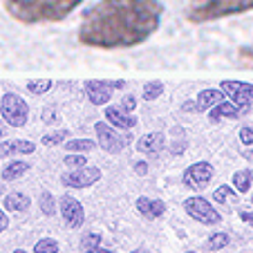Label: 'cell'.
<instances>
[{
	"instance_id": "6da1fadb",
	"label": "cell",
	"mask_w": 253,
	"mask_h": 253,
	"mask_svg": "<svg viewBox=\"0 0 253 253\" xmlns=\"http://www.w3.org/2000/svg\"><path fill=\"white\" fill-rule=\"evenodd\" d=\"M162 18V0H99L83 11L79 41L94 49L137 47L157 32Z\"/></svg>"
},
{
	"instance_id": "7a4b0ae2",
	"label": "cell",
	"mask_w": 253,
	"mask_h": 253,
	"mask_svg": "<svg viewBox=\"0 0 253 253\" xmlns=\"http://www.w3.org/2000/svg\"><path fill=\"white\" fill-rule=\"evenodd\" d=\"M7 14L25 25L65 20L83 0H2Z\"/></svg>"
},
{
	"instance_id": "3957f363",
	"label": "cell",
	"mask_w": 253,
	"mask_h": 253,
	"mask_svg": "<svg viewBox=\"0 0 253 253\" xmlns=\"http://www.w3.org/2000/svg\"><path fill=\"white\" fill-rule=\"evenodd\" d=\"M247 11H253V0H191L186 16L191 23H213Z\"/></svg>"
},
{
	"instance_id": "277c9868",
	"label": "cell",
	"mask_w": 253,
	"mask_h": 253,
	"mask_svg": "<svg viewBox=\"0 0 253 253\" xmlns=\"http://www.w3.org/2000/svg\"><path fill=\"white\" fill-rule=\"evenodd\" d=\"M0 112H2V119H5L11 128H23L29 117L27 101L20 99L14 92H7V94L2 96V101H0Z\"/></svg>"
},
{
	"instance_id": "5b68a950",
	"label": "cell",
	"mask_w": 253,
	"mask_h": 253,
	"mask_svg": "<svg viewBox=\"0 0 253 253\" xmlns=\"http://www.w3.org/2000/svg\"><path fill=\"white\" fill-rule=\"evenodd\" d=\"M184 211H186V215H191L193 220L202 222V224H217V222L222 220V215L217 213V211L211 206L209 200H204V197H188L186 202H184Z\"/></svg>"
},
{
	"instance_id": "8992f818",
	"label": "cell",
	"mask_w": 253,
	"mask_h": 253,
	"mask_svg": "<svg viewBox=\"0 0 253 253\" xmlns=\"http://www.w3.org/2000/svg\"><path fill=\"white\" fill-rule=\"evenodd\" d=\"M213 175H215L213 164H209V162L191 164V166L184 170V186H188L191 191H204L211 184Z\"/></svg>"
},
{
	"instance_id": "52a82bcc",
	"label": "cell",
	"mask_w": 253,
	"mask_h": 253,
	"mask_svg": "<svg viewBox=\"0 0 253 253\" xmlns=\"http://www.w3.org/2000/svg\"><path fill=\"white\" fill-rule=\"evenodd\" d=\"M220 90L224 92L238 108H242V110H249L253 105V83L231 81V79H226V81L220 83Z\"/></svg>"
},
{
	"instance_id": "ba28073f",
	"label": "cell",
	"mask_w": 253,
	"mask_h": 253,
	"mask_svg": "<svg viewBox=\"0 0 253 253\" xmlns=\"http://www.w3.org/2000/svg\"><path fill=\"white\" fill-rule=\"evenodd\" d=\"M101 179V168L99 166H83L77 170H70L61 177V184L65 188H87Z\"/></svg>"
},
{
	"instance_id": "9c48e42d",
	"label": "cell",
	"mask_w": 253,
	"mask_h": 253,
	"mask_svg": "<svg viewBox=\"0 0 253 253\" xmlns=\"http://www.w3.org/2000/svg\"><path fill=\"white\" fill-rule=\"evenodd\" d=\"M94 130H96V139H99V146L105 150V153H121V150L128 146L130 137H121L117 134L110 126L105 124V121H96L94 124Z\"/></svg>"
},
{
	"instance_id": "30bf717a",
	"label": "cell",
	"mask_w": 253,
	"mask_h": 253,
	"mask_svg": "<svg viewBox=\"0 0 253 253\" xmlns=\"http://www.w3.org/2000/svg\"><path fill=\"white\" fill-rule=\"evenodd\" d=\"M126 83L121 81H85V92L87 99L92 101L94 105H105L110 101L112 90H121Z\"/></svg>"
},
{
	"instance_id": "8fae6325",
	"label": "cell",
	"mask_w": 253,
	"mask_h": 253,
	"mask_svg": "<svg viewBox=\"0 0 253 253\" xmlns=\"http://www.w3.org/2000/svg\"><path fill=\"white\" fill-rule=\"evenodd\" d=\"M61 215H63V220H65V224L70 226V229H79V226H83V222H85L83 204L79 200H74V197H70V195L61 197Z\"/></svg>"
},
{
	"instance_id": "7c38bea8",
	"label": "cell",
	"mask_w": 253,
	"mask_h": 253,
	"mask_svg": "<svg viewBox=\"0 0 253 253\" xmlns=\"http://www.w3.org/2000/svg\"><path fill=\"white\" fill-rule=\"evenodd\" d=\"M36 150V143L27 139H9L0 143V157H11V155H32Z\"/></svg>"
},
{
	"instance_id": "4fadbf2b",
	"label": "cell",
	"mask_w": 253,
	"mask_h": 253,
	"mask_svg": "<svg viewBox=\"0 0 253 253\" xmlns=\"http://www.w3.org/2000/svg\"><path fill=\"white\" fill-rule=\"evenodd\" d=\"M105 119L110 121V126H115L119 130H132L137 126V119L130 112L121 110V108H112V105L105 108Z\"/></svg>"
},
{
	"instance_id": "5bb4252c",
	"label": "cell",
	"mask_w": 253,
	"mask_h": 253,
	"mask_svg": "<svg viewBox=\"0 0 253 253\" xmlns=\"http://www.w3.org/2000/svg\"><path fill=\"white\" fill-rule=\"evenodd\" d=\"M137 211L143 215V217H148V220H157L159 215H164L166 204H164L162 200H157V197H139Z\"/></svg>"
},
{
	"instance_id": "9a60e30c",
	"label": "cell",
	"mask_w": 253,
	"mask_h": 253,
	"mask_svg": "<svg viewBox=\"0 0 253 253\" xmlns=\"http://www.w3.org/2000/svg\"><path fill=\"white\" fill-rule=\"evenodd\" d=\"M247 110H242V108H238V105L233 103V101H222V103H217V105H213L211 108V112H209V121H220V119H224V117H240V115H244Z\"/></svg>"
},
{
	"instance_id": "2e32d148",
	"label": "cell",
	"mask_w": 253,
	"mask_h": 253,
	"mask_svg": "<svg viewBox=\"0 0 253 253\" xmlns=\"http://www.w3.org/2000/svg\"><path fill=\"white\" fill-rule=\"evenodd\" d=\"M166 146V139H164L162 132H150V134H143L137 143V150L139 153H146V155H155Z\"/></svg>"
},
{
	"instance_id": "e0dca14e",
	"label": "cell",
	"mask_w": 253,
	"mask_h": 253,
	"mask_svg": "<svg viewBox=\"0 0 253 253\" xmlns=\"http://www.w3.org/2000/svg\"><path fill=\"white\" fill-rule=\"evenodd\" d=\"M224 92L222 90H202L200 94H197V110H211V108H213V105H217L220 103L222 99H224Z\"/></svg>"
},
{
	"instance_id": "ac0fdd59",
	"label": "cell",
	"mask_w": 253,
	"mask_h": 253,
	"mask_svg": "<svg viewBox=\"0 0 253 253\" xmlns=\"http://www.w3.org/2000/svg\"><path fill=\"white\" fill-rule=\"evenodd\" d=\"M29 170V162H9L5 168H2V179L5 182H14V179H20L25 172Z\"/></svg>"
},
{
	"instance_id": "d6986e66",
	"label": "cell",
	"mask_w": 253,
	"mask_h": 253,
	"mask_svg": "<svg viewBox=\"0 0 253 253\" xmlns=\"http://www.w3.org/2000/svg\"><path fill=\"white\" fill-rule=\"evenodd\" d=\"M5 209L7 211H27L29 209V197L25 193H9L5 197Z\"/></svg>"
},
{
	"instance_id": "ffe728a7",
	"label": "cell",
	"mask_w": 253,
	"mask_h": 253,
	"mask_svg": "<svg viewBox=\"0 0 253 253\" xmlns=\"http://www.w3.org/2000/svg\"><path fill=\"white\" fill-rule=\"evenodd\" d=\"M251 179H253V170H249V168H244V170H238L233 175V186L238 193H249V188H251Z\"/></svg>"
},
{
	"instance_id": "44dd1931",
	"label": "cell",
	"mask_w": 253,
	"mask_h": 253,
	"mask_svg": "<svg viewBox=\"0 0 253 253\" xmlns=\"http://www.w3.org/2000/svg\"><path fill=\"white\" fill-rule=\"evenodd\" d=\"M164 94V83L162 81H148L143 85V101H155Z\"/></svg>"
},
{
	"instance_id": "7402d4cb",
	"label": "cell",
	"mask_w": 253,
	"mask_h": 253,
	"mask_svg": "<svg viewBox=\"0 0 253 253\" xmlns=\"http://www.w3.org/2000/svg\"><path fill=\"white\" fill-rule=\"evenodd\" d=\"M27 90L36 96L47 94V92L52 90V81H49V79H32V81H27Z\"/></svg>"
},
{
	"instance_id": "603a6c76",
	"label": "cell",
	"mask_w": 253,
	"mask_h": 253,
	"mask_svg": "<svg viewBox=\"0 0 253 253\" xmlns=\"http://www.w3.org/2000/svg\"><path fill=\"white\" fill-rule=\"evenodd\" d=\"M39 206H41V211H43L45 215H56V197H54L52 193H47V191L41 193Z\"/></svg>"
},
{
	"instance_id": "cb8c5ba5",
	"label": "cell",
	"mask_w": 253,
	"mask_h": 253,
	"mask_svg": "<svg viewBox=\"0 0 253 253\" xmlns=\"http://www.w3.org/2000/svg\"><path fill=\"white\" fill-rule=\"evenodd\" d=\"M70 153H85V150H92L94 148V143H92V139H72V141L63 143Z\"/></svg>"
},
{
	"instance_id": "d4e9b609",
	"label": "cell",
	"mask_w": 253,
	"mask_h": 253,
	"mask_svg": "<svg viewBox=\"0 0 253 253\" xmlns=\"http://www.w3.org/2000/svg\"><path fill=\"white\" fill-rule=\"evenodd\" d=\"M99 242H101V235L99 233H85L81 240V251L83 253H94L99 249Z\"/></svg>"
},
{
	"instance_id": "484cf974",
	"label": "cell",
	"mask_w": 253,
	"mask_h": 253,
	"mask_svg": "<svg viewBox=\"0 0 253 253\" xmlns=\"http://www.w3.org/2000/svg\"><path fill=\"white\" fill-rule=\"evenodd\" d=\"M67 137H70V132H67V130H56V132L43 134L41 143H43V146H58V143H61V146H63V141H65Z\"/></svg>"
},
{
	"instance_id": "4316f807",
	"label": "cell",
	"mask_w": 253,
	"mask_h": 253,
	"mask_svg": "<svg viewBox=\"0 0 253 253\" xmlns=\"http://www.w3.org/2000/svg\"><path fill=\"white\" fill-rule=\"evenodd\" d=\"M226 244H229V235L226 233H213L209 240H206V249H209V251H220V249H224Z\"/></svg>"
},
{
	"instance_id": "83f0119b",
	"label": "cell",
	"mask_w": 253,
	"mask_h": 253,
	"mask_svg": "<svg viewBox=\"0 0 253 253\" xmlns=\"http://www.w3.org/2000/svg\"><path fill=\"white\" fill-rule=\"evenodd\" d=\"M34 253H58V244L52 238H43L34 244Z\"/></svg>"
},
{
	"instance_id": "f1b7e54d",
	"label": "cell",
	"mask_w": 253,
	"mask_h": 253,
	"mask_svg": "<svg viewBox=\"0 0 253 253\" xmlns=\"http://www.w3.org/2000/svg\"><path fill=\"white\" fill-rule=\"evenodd\" d=\"M65 166L67 168H72V170H77V168H83V166H87V159L83 157V155H79V153H70L65 159Z\"/></svg>"
},
{
	"instance_id": "f546056e",
	"label": "cell",
	"mask_w": 253,
	"mask_h": 253,
	"mask_svg": "<svg viewBox=\"0 0 253 253\" xmlns=\"http://www.w3.org/2000/svg\"><path fill=\"white\" fill-rule=\"evenodd\" d=\"M238 61L242 67H253V45H247V47L238 49Z\"/></svg>"
},
{
	"instance_id": "4dcf8cb0",
	"label": "cell",
	"mask_w": 253,
	"mask_h": 253,
	"mask_svg": "<svg viewBox=\"0 0 253 253\" xmlns=\"http://www.w3.org/2000/svg\"><path fill=\"white\" fill-rule=\"evenodd\" d=\"M229 197H235V193L231 191L229 186H220L217 191L213 193V200L217 202V204H224V202H229Z\"/></svg>"
},
{
	"instance_id": "1f68e13d",
	"label": "cell",
	"mask_w": 253,
	"mask_h": 253,
	"mask_svg": "<svg viewBox=\"0 0 253 253\" xmlns=\"http://www.w3.org/2000/svg\"><path fill=\"white\" fill-rule=\"evenodd\" d=\"M240 143L253 146V128L251 126H242V128H240Z\"/></svg>"
},
{
	"instance_id": "d6a6232c",
	"label": "cell",
	"mask_w": 253,
	"mask_h": 253,
	"mask_svg": "<svg viewBox=\"0 0 253 253\" xmlns=\"http://www.w3.org/2000/svg\"><path fill=\"white\" fill-rule=\"evenodd\" d=\"M134 105H137V99H134L132 94H128V96H124V101H121V110L132 112V110H134Z\"/></svg>"
},
{
	"instance_id": "836d02e7",
	"label": "cell",
	"mask_w": 253,
	"mask_h": 253,
	"mask_svg": "<svg viewBox=\"0 0 253 253\" xmlns=\"http://www.w3.org/2000/svg\"><path fill=\"white\" fill-rule=\"evenodd\" d=\"M7 226H9V217H7L5 211L0 209V233H2V231H7Z\"/></svg>"
},
{
	"instance_id": "e575fe53",
	"label": "cell",
	"mask_w": 253,
	"mask_h": 253,
	"mask_svg": "<svg viewBox=\"0 0 253 253\" xmlns=\"http://www.w3.org/2000/svg\"><path fill=\"white\" fill-rule=\"evenodd\" d=\"M134 172H137V175H146V172H148V164H146V162H137V164H134Z\"/></svg>"
},
{
	"instance_id": "d590c367",
	"label": "cell",
	"mask_w": 253,
	"mask_h": 253,
	"mask_svg": "<svg viewBox=\"0 0 253 253\" xmlns=\"http://www.w3.org/2000/svg\"><path fill=\"white\" fill-rule=\"evenodd\" d=\"M240 220L253 226V213H249V211H242V213H240Z\"/></svg>"
},
{
	"instance_id": "8d00e7d4",
	"label": "cell",
	"mask_w": 253,
	"mask_h": 253,
	"mask_svg": "<svg viewBox=\"0 0 253 253\" xmlns=\"http://www.w3.org/2000/svg\"><path fill=\"white\" fill-rule=\"evenodd\" d=\"M45 121H52V119H58V115H54V112L52 110H45Z\"/></svg>"
},
{
	"instance_id": "74e56055",
	"label": "cell",
	"mask_w": 253,
	"mask_h": 253,
	"mask_svg": "<svg viewBox=\"0 0 253 253\" xmlns=\"http://www.w3.org/2000/svg\"><path fill=\"white\" fill-rule=\"evenodd\" d=\"M184 110H186V112L197 110V103H191V101H188V103H184Z\"/></svg>"
},
{
	"instance_id": "f35d334b",
	"label": "cell",
	"mask_w": 253,
	"mask_h": 253,
	"mask_svg": "<svg viewBox=\"0 0 253 253\" xmlns=\"http://www.w3.org/2000/svg\"><path fill=\"white\" fill-rule=\"evenodd\" d=\"M5 137V124H2V119H0V139Z\"/></svg>"
},
{
	"instance_id": "ab89813d",
	"label": "cell",
	"mask_w": 253,
	"mask_h": 253,
	"mask_svg": "<svg viewBox=\"0 0 253 253\" xmlns=\"http://www.w3.org/2000/svg\"><path fill=\"white\" fill-rule=\"evenodd\" d=\"M94 253H115V251H112V249H96Z\"/></svg>"
},
{
	"instance_id": "60d3db41",
	"label": "cell",
	"mask_w": 253,
	"mask_h": 253,
	"mask_svg": "<svg viewBox=\"0 0 253 253\" xmlns=\"http://www.w3.org/2000/svg\"><path fill=\"white\" fill-rule=\"evenodd\" d=\"M130 253H150V251H146V249H134V251H130Z\"/></svg>"
},
{
	"instance_id": "b9f144b4",
	"label": "cell",
	"mask_w": 253,
	"mask_h": 253,
	"mask_svg": "<svg viewBox=\"0 0 253 253\" xmlns=\"http://www.w3.org/2000/svg\"><path fill=\"white\" fill-rule=\"evenodd\" d=\"M2 193H5V186H2V184H0V197H2Z\"/></svg>"
},
{
	"instance_id": "7bdbcfd3",
	"label": "cell",
	"mask_w": 253,
	"mask_h": 253,
	"mask_svg": "<svg viewBox=\"0 0 253 253\" xmlns=\"http://www.w3.org/2000/svg\"><path fill=\"white\" fill-rule=\"evenodd\" d=\"M14 253H27V251H23V249H18V251H14Z\"/></svg>"
},
{
	"instance_id": "ee69618b",
	"label": "cell",
	"mask_w": 253,
	"mask_h": 253,
	"mask_svg": "<svg viewBox=\"0 0 253 253\" xmlns=\"http://www.w3.org/2000/svg\"><path fill=\"white\" fill-rule=\"evenodd\" d=\"M186 253H197V251H186Z\"/></svg>"
},
{
	"instance_id": "f6af8a7d",
	"label": "cell",
	"mask_w": 253,
	"mask_h": 253,
	"mask_svg": "<svg viewBox=\"0 0 253 253\" xmlns=\"http://www.w3.org/2000/svg\"><path fill=\"white\" fill-rule=\"evenodd\" d=\"M251 202H253V197H251Z\"/></svg>"
}]
</instances>
